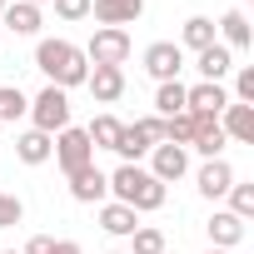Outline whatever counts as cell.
I'll return each instance as SVG.
<instances>
[{
    "label": "cell",
    "instance_id": "cell-1",
    "mask_svg": "<svg viewBox=\"0 0 254 254\" xmlns=\"http://www.w3.org/2000/svg\"><path fill=\"white\" fill-rule=\"evenodd\" d=\"M35 70H40L55 90H75V85L90 80V60H85V50L70 45V40H40V45H35Z\"/></svg>",
    "mask_w": 254,
    "mask_h": 254
},
{
    "label": "cell",
    "instance_id": "cell-2",
    "mask_svg": "<svg viewBox=\"0 0 254 254\" xmlns=\"http://www.w3.org/2000/svg\"><path fill=\"white\" fill-rule=\"evenodd\" d=\"M110 180V194H115V204H130L135 214H150V209H160L165 204V185L150 175V170H140V165H120L115 175H105Z\"/></svg>",
    "mask_w": 254,
    "mask_h": 254
},
{
    "label": "cell",
    "instance_id": "cell-3",
    "mask_svg": "<svg viewBox=\"0 0 254 254\" xmlns=\"http://www.w3.org/2000/svg\"><path fill=\"white\" fill-rule=\"evenodd\" d=\"M30 120H35L40 135H60V130H70V95L55 90V85H45V90L30 100Z\"/></svg>",
    "mask_w": 254,
    "mask_h": 254
},
{
    "label": "cell",
    "instance_id": "cell-4",
    "mask_svg": "<svg viewBox=\"0 0 254 254\" xmlns=\"http://www.w3.org/2000/svg\"><path fill=\"white\" fill-rule=\"evenodd\" d=\"M50 155H55V165H60L65 175H75V170L95 165V145H90V135H85V130H75V125L55 135V150H50Z\"/></svg>",
    "mask_w": 254,
    "mask_h": 254
},
{
    "label": "cell",
    "instance_id": "cell-5",
    "mask_svg": "<svg viewBox=\"0 0 254 254\" xmlns=\"http://www.w3.org/2000/svg\"><path fill=\"white\" fill-rule=\"evenodd\" d=\"M85 60H90V65H125V60H130V30L100 25V30L90 35V45H85Z\"/></svg>",
    "mask_w": 254,
    "mask_h": 254
},
{
    "label": "cell",
    "instance_id": "cell-6",
    "mask_svg": "<svg viewBox=\"0 0 254 254\" xmlns=\"http://www.w3.org/2000/svg\"><path fill=\"white\" fill-rule=\"evenodd\" d=\"M180 70H185V50L175 45V40H155L150 50H145V75L150 80H180Z\"/></svg>",
    "mask_w": 254,
    "mask_h": 254
},
{
    "label": "cell",
    "instance_id": "cell-7",
    "mask_svg": "<svg viewBox=\"0 0 254 254\" xmlns=\"http://www.w3.org/2000/svg\"><path fill=\"white\" fill-rule=\"evenodd\" d=\"M90 15L110 30H125V25H135L145 15V0H90Z\"/></svg>",
    "mask_w": 254,
    "mask_h": 254
},
{
    "label": "cell",
    "instance_id": "cell-8",
    "mask_svg": "<svg viewBox=\"0 0 254 254\" xmlns=\"http://www.w3.org/2000/svg\"><path fill=\"white\" fill-rule=\"evenodd\" d=\"M185 170H190V150H180V145H155V150H150V175H155L160 185L185 180Z\"/></svg>",
    "mask_w": 254,
    "mask_h": 254
},
{
    "label": "cell",
    "instance_id": "cell-9",
    "mask_svg": "<svg viewBox=\"0 0 254 254\" xmlns=\"http://www.w3.org/2000/svg\"><path fill=\"white\" fill-rule=\"evenodd\" d=\"M219 130L224 140H239V145H254V105H224L219 110Z\"/></svg>",
    "mask_w": 254,
    "mask_h": 254
},
{
    "label": "cell",
    "instance_id": "cell-10",
    "mask_svg": "<svg viewBox=\"0 0 254 254\" xmlns=\"http://www.w3.org/2000/svg\"><path fill=\"white\" fill-rule=\"evenodd\" d=\"M224 130H219V120L214 115H194V140H190V150H199L204 160H224Z\"/></svg>",
    "mask_w": 254,
    "mask_h": 254
},
{
    "label": "cell",
    "instance_id": "cell-11",
    "mask_svg": "<svg viewBox=\"0 0 254 254\" xmlns=\"http://www.w3.org/2000/svg\"><path fill=\"white\" fill-rule=\"evenodd\" d=\"M194 185H199V194H204V199H224V194H229V185H234L229 160H204V165H199V175H194Z\"/></svg>",
    "mask_w": 254,
    "mask_h": 254
},
{
    "label": "cell",
    "instance_id": "cell-12",
    "mask_svg": "<svg viewBox=\"0 0 254 254\" xmlns=\"http://www.w3.org/2000/svg\"><path fill=\"white\" fill-rule=\"evenodd\" d=\"M204 229H209V249H234V244H244V219L229 214V209H214Z\"/></svg>",
    "mask_w": 254,
    "mask_h": 254
},
{
    "label": "cell",
    "instance_id": "cell-13",
    "mask_svg": "<svg viewBox=\"0 0 254 254\" xmlns=\"http://www.w3.org/2000/svg\"><path fill=\"white\" fill-rule=\"evenodd\" d=\"M85 85H90V95H95L100 105H115V100L125 95V70H120V65H95Z\"/></svg>",
    "mask_w": 254,
    "mask_h": 254
},
{
    "label": "cell",
    "instance_id": "cell-14",
    "mask_svg": "<svg viewBox=\"0 0 254 254\" xmlns=\"http://www.w3.org/2000/svg\"><path fill=\"white\" fill-rule=\"evenodd\" d=\"M229 105V95H224V85H209V80H199L194 90H185V110L190 115H214L219 120V110Z\"/></svg>",
    "mask_w": 254,
    "mask_h": 254
},
{
    "label": "cell",
    "instance_id": "cell-15",
    "mask_svg": "<svg viewBox=\"0 0 254 254\" xmlns=\"http://www.w3.org/2000/svg\"><path fill=\"white\" fill-rule=\"evenodd\" d=\"M70 194H75L80 204H105V194H110V180H105L95 165H85V170H75V175H70Z\"/></svg>",
    "mask_w": 254,
    "mask_h": 254
},
{
    "label": "cell",
    "instance_id": "cell-16",
    "mask_svg": "<svg viewBox=\"0 0 254 254\" xmlns=\"http://www.w3.org/2000/svg\"><path fill=\"white\" fill-rule=\"evenodd\" d=\"M100 229L115 234V239H130V234L140 229V214H135L130 204H115V199H110V204H100Z\"/></svg>",
    "mask_w": 254,
    "mask_h": 254
},
{
    "label": "cell",
    "instance_id": "cell-17",
    "mask_svg": "<svg viewBox=\"0 0 254 254\" xmlns=\"http://www.w3.org/2000/svg\"><path fill=\"white\" fill-rule=\"evenodd\" d=\"M0 20H5L15 35H40V25H45V10H40V5H25V0H10Z\"/></svg>",
    "mask_w": 254,
    "mask_h": 254
},
{
    "label": "cell",
    "instance_id": "cell-18",
    "mask_svg": "<svg viewBox=\"0 0 254 254\" xmlns=\"http://www.w3.org/2000/svg\"><path fill=\"white\" fill-rule=\"evenodd\" d=\"M214 35H224V50L234 55V50H249V20H244V10H224L219 15V25H214Z\"/></svg>",
    "mask_w": 254,
    "mask_h": 254
},
{
    "label": "cell",
    "instance_id": "cell-19",
    "mask_svg": "<svg viewBox=\"0 0 254 254\" xmlns=\"http://www.w3.org/2000/svg\"><path fill=\"white\" fill-rule=\"evenodd\" d=\"M194 70H199V75H204L209 85H219V80H224V75L234 70V55H229V50H224V45L214 40L209 50H199V55H194Z\"/></svg>",
    "mask_w": 254,
    "mask_h": 254
},
{
    "label": "cell",
    "instance_id": "cell-20",
    "mask_svg": "<svg viewBox=\"0 0 254 254\" xmlns=\"http://www.w3.org/2000/svg\"><path fill=\"white\" fill-rule=\"evenodd\" d=\"M50 150H55V135H40V130H25V135L15 140V160H20V165H45Z\"/></svg>",
    "mask_w": 254,
    "mask_h": 254
},
{
    "label": "cell",
    "instance_id": "cell-21",
    "mask_svg": "<svg viewBox=\"0 0 254 254\" xmlns=\"http://www.w3.org/2000/svg\"><path fill=\"white\" fill-rule=\"evenodd\" d=\"M120 130H125V120H115V115H95L85 135H90L95 150H115V145H120Z\"/></svg>",
    "mask_w": 254,
    "mask_h": 254
},
{
    "label": "cell",
    "instance_id": "cell-22",
    "mask_svg": "<svg viewBox=\"0 0 254 254\" xmlns=\"http://www.w3.org/2000/svg\"><path fill=\"white\" fill-rule=\"evenodd\" d=\"M185 45H190L194 55L209 50V45H214V20H209V15H190V20H185ZM185 45H180V50H185Z\"/></svg>",
    "mask_w": 254,
    "mask_h": 254
},
{
    "label": "cell",
    "instance_id": "cell-23",
    "mask_svg": "<svg viewBox=\"0 0 254 254\" xmlns=\"http://www.w3.org/2000/svg\"><path fill=\"white\" fill-rule=\"evenodd\" d=\"M155 110H160V120L185 115V85H180V80H165V85L155 90Z\"/></svg>",
    "mask_w": 254,
    "mask_h": 254
},
{
    "label": "cell",
    "instance_id": "cell-24",
    "mask_svg": "<svg viewBox=\"0 0 254 254\" xmlns=\"http://www.w3.org/2000/svg\"><path fill=\"white\" fill-rule=\"evenodd\" d=\"M170 244H165V234L155 229V224H140L135 234H130V254H165Z\"/></svg>",
    "mask_w": 254,
    "mask_h": 254
},
{
    "label": "cell",
    "instance_id": "cell-25",
    "mask_svg": "<svg viewBox=\"0 0 254 254\" xmlns=\"http://www.w3.org/2000/svg\"><path fill=\"white\" fill-rule=\"evenodd\" d=\"M20 115H30V100H25L15 85H5V90H0V125H5V120H20Z\"/></svg>",
    "mask_w": 254,
    "mask_h": 254
},
{
    "label": "cell",
    "instance_id": "cell-26",
    "mask_svg": "<svg viewBox=\"0 0 254 254\" xmlns=\"http://www.w3.org/2000/svg\"><path fill=\"white\" fill-rule=\"evenodd\" d=\"M229 214H239V219H249L254 214V185H229Z\"/></svg>",
    "mask_w": 254,
    "mask_h": 254
},
{
    "label": "cell",
    "instance_id": "cell-27",
    "mask_svg": "<svg viewBox=\"0 0 254 254\" xmlns=\"http://www.w3.org/2000/svg\"><path fill=\"white\" fill-rule=\"evenodd\" d=\"M234 105H254V65H239V75H234Z\"/></svg>",
    "mask_w": 254,
    "mask_h": 254
},
{
    "label": "cell",
    "instance_id": "cell-28",
    "mask_svg": "<svg viewBox=\"0 0 254 254\" xmlns=\"http://www.w3.org/2000/svg\"><path fill=\"white\" fill-rule=\"evenodd\" d=\"M20 219H25V204L15 194H0V229H15Z\"/></svg>",
    "mask_w": 254,
    "mask_h": 254
},
{
    "label": "cell",
    "instance_id": "cell-29",
    "mask_svg": "<svg viewBox=\"0 0 254 254\" xmlns=\"http://www.w3.org/2000/svg\"><path fill=\"white\" fill-rule=\"evenodd\" d=\"M55 15L60 20H85L90 15V0H55Z\"/></svg>",
    "mask_w": 254,
    "mask_h": 254
},
{
    "label": "cell",
    "instance_id": "cell-30",
    "mask_svg": "<svg viewBox=\"0 0 254 254\" xmlns=\"http://www.w3.org/2000/svg\"><path fill=\"white\" fill-rule=\"evenodd\" d=\"M20 254H55V239H50V234H35V239H30Z\"/></svg>",
    "mask_w": 254,
    "mask_h": 254
},
{
    "label": "cell",
    "instance_id": "cell-31",
    "mask_svg": "<svg viewBox=\"0 0 254 254\" xmlns=\"http://www.w3.org/2000/svg\"><path fill=\"white\" fill-rule=\"evenodd\" d=\"M55 254H85V249H80L75 239H55Z\"/></svg>",
    "mask_w": 254,
    "mask_h": 254
},
{
    "label": "cell",
    "instance_id": "cell-32",
    "mask_svg": "<svg viewBox=\"0 0 254 254\" xmlns=\"http://www.w3.org/2000/svg\"><path fill=\"white\" fill-rule=\"evenodd\" d=\"M5 5H10V0H0V15H5Z\"/></svg>",
    "mask_w": 254,
    "mask_h": 254
},
{
    "label": "cell",
    "instance_id": "cell-33",
    "mask_svg": "<svg viewBox=\"0 0 254 254\" xmlns=\"http://www.w3.org/2000/svg\"><path fill=\"white\" fill-rule=\"evenodd\" d=\"M25 5H45V0H25Z\"/></svg>",
    "mask_w": 254,
    "mask_h": 254
},
{
    "label": "cell",
    "instance_id": "cell-34",
    "mask_svg": "<svg viewBox=\"0 0 254 254\" xmlns=\"http://www.w3.org/2000/svg\"><path fill=\"white\" fill-rule=\"evenodd\" d=\"M209 254H229V249H209Z\"/></svg>",
    "mask_w": 254,
    "mask_h": 254
},
{
    "label": "cell",
    "instance_id": "cell-35",
    "mask_svg": "<svg viewBox=\"0 0 254 254\" xmlns=\"http://www.w3.org/2000/svg\"><path fill=\"white\" fill-rule=\"evenodd\" d=\"M115 254H130V249H115Z\"/></svg>",
    "mask_w": 254,
    "mask_h": 254
},
{
    "label": "cell",
    "instance_id": "cell-36",
    "mask_svg": "<svg viewBox=\"0 0 254 254\" xmlns=\"http://www.w3.org/2000/svg\"><path fill=\"white\" fill-rule=\"evenodd\" d=\"M5 254H20V249H5Z\"/></svg>",
    "mask_w": 254,
    "mask_h": 254
},
{
    "label": "cell",
    "instance_id": "cell-37",
    "mask_svg": "<svg viewBox=\"0 0 254 254\" xmlns=\"http://www.w3.org/2000/svg\"><path fill=\"white\" fill-rule=\"evenodd\" d=\"M239 5H244V0H239Z\"/></svg>",
    "mask_w": 254,
    "mask_h": 254
},
{
    "label": "cell",
    "instance_id": "cell-38",
    "mask_svg": "<svg viewBox=\"0 0 254 254\" xmlns=\"http://www.w3.org/2000/svg\"><path fill=\"white\" fill-rule=\"evenodd\" d=\"M165 254H170V249H165Z\"/></svg>",
    "mask_w": 254,
    "mask_h": 254
}]
</instances>
